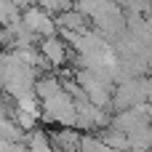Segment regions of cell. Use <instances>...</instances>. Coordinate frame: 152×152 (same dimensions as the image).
I'll return each instance as SVG.
<instances>
[{
  "label": "cell",
  "mask_w": 152,
  "mask_h": 152,
  "mask_svg": "<svg viewBox=\"0 0 152 152\" xmlns=\"http://www.w3.org/2000/svg\"><path fill=\"white\" fill-rule=\"evenodd\" d=\"M43 104V120L59 126V128H72L77 126V107H75V96H69L67 91L48 99V102H40Z\"/></svg>",
  "instance_id": "cell-1"
},
{
  "label": "cell",
  "mask_w": 152,
  "mask_h": 152,
  "mask_svg": "<svg viewBox=\"0 0 152 152\" xmlns=\"http://www.w3.org/2000/svg\"><path fill=\"white\" fill-rule=\"evenodd\" d=\"M21 19H24V24H27V29H29L32 35H37V37H43V40H45V37H56V29H59L56 16L45 13L40 5H29V8H24Z\"/></svg>",
  "instance_id": "cell-2"
},
{
  "label": "cell",
  "mask_w": 152,
  "mask_h": 152,
  "mask_svg": "<svg viewBox=\"0 0 152 152\" xmlns=\"http://www.w3.org/2000/svg\"><path fill=\"white\" fill-rule=\"evenodd\" d=\"M40 56L51 69H59L61 64H67V45L61 43V37H45L40 43Z\"/></svg>",
  "instance_id": "cell-3"
}]
</instances>
